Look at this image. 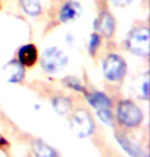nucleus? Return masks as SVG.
Segmentation results:
<instances>
[{"mask_svg":"<svg viewBox=\"0 0 150 157\" xmlns=\"http://www.w3.org/2000/svg\"><path fill=\"white\" fill-rule=\"evenodd\" d=\"M135 91L140 99L148 101L149 99V78L148 72L141 75L135 82Z\"/></svg>","mask_w":150,"mask_h":157,"instance_id":"nucleus-14","label":"nucleus"},{"mask_svg":"<svg viewBox=\"0 0 150 157\" xmlns=\"http://www.w3.org/2000/svg\"><path fill=\"white\" fill-rule=\"evenodd\" d=\"M150 32L146 26L134 27L129 32L125 40V48L137 57L147 59L149 57Z\"/></svg>","mask_w":150,"mask_h":157,"instance_id":"nucleus-1","label":"nucleus"},{"mask_svg":"<svg viewBox=\"0 0 150 157\" xmlns=\"http://www.w3.org/2000/svg\"><path fill=\"white\" fill-rule=\"evenodd\" d=\"M23 11L29 17H36L42 13V5L40 0H19Z\"/></svg>","mask_w":150,"mask_h":157,"instance_id":"nucleus-12","label":"nucleus"},{"mask_svg":"<svg viewBox=\"0 0 150 157\" xmlns=\"http://www.w3.org/2000/svg\"><path fill=\"white\" fill-rule=\"evenodd\" d=\"M32 147H33V153L36 157H58V154L54 148H52L43 141H35Z\"/></svg>","mask_w":150,"mask_h":157,"instance_id":"nucleus-15","label":"nucleus"},{"mask_svg":"<svg viewBox=\"0 0 150 157\" xmlns=\"http://www.w3.org/2000/svg\"><path fill=\"white\" fill-rule=\"evenodd\" d=\"M17 59L25 68L31 67L36 64V62L39 59V54H38V48L33 43H27L21 46L17 50Z\"/></svg>","mask_w":150,"mask_h":157,"instance_id":"nucleus-8","label":"nucleus"},{"mask_svg":"<svg viewBox=\"0 0 150 157\" xmlns=\"http://www.w3.org/2000/svg\"><path fill=\"white\" fill-rule=\"evenodd\" d=\"M116 115L119 122L128 127H136L143 120L141 109L131 100H123L119 102L116 109Z\"/></svg>","mask_w":150,"mask_h":157,"instance_id":"nucleus-4","label":"nucleus"},{"mask_svg":"<svg viewBox=\"0 0 150 157\" xmlns=\"http://www.w3.org/2000/svg\"><path fill=\"white\" fill-rule=\"evenodd\" d=\"M96 113L98 115V117L100 118V120L103 121L105 124H107V125H109V126L114 125L113 114H112V111H111V108L96 111Z\"/></svg>","mask_w":150,"mask_h":157,"instance_id":"nucleus-18","label":"nucleus"},{"mask_svg":"<svg viewBox=\"0 0 150 157\" xmlns=\"http://www.w3.org/2000/svg\"><path fill=\"white\" fill-rule=\"evenodd\" d=\"M52 105L54 107L55 111L61 116H65L71 111L72 109V102L71 100L63 96L55 97L52 101Z\"/></svg>","mask_w":150,"mask_h":157,"instance_id":"nucleus-13","label":"nucleus"},{"mask_svg":"<svg viewBox=\"0 0 150 157\" xmlns=\"http://www.w3.org/2000/svg\"><path fill=\"white\" fill-rule=\"evenodd\" d=\"M68 56L58 46L46 47L40 57L41 68L48 74H56L63 71L68 65Z\"/></svg>","mask_w":150,"mask_h":157,"instance_id":"nucleus-2","label":"nucleus"},{"mask_svg":"<svg viewBox=\"0 0 150 157\" xmlns=\"http://www.w3.org/2000/svg\"><path fill=\"white\" fill-rule=\"evenodd\" d=\"M63 82L66 86L72 88L73 90L79 91V93H85V87L74 76H66L65 78L63 79Z\"/></svg>","mask_w":150,"mask_h":157,"instance_id":"nucleus-17","label":"nucleus"},{"mask_svg":"<svg viewBox=\"0 0 150 157\" xmlns=\"http://www.w3.org/2000/svg\"><path fill=\"white\" fill-rule=\"evenodd\" d=\"M74 40H75L74 35H72L71 33L66 34V36H65V41L69 44V45H73V43H74Z\"/></svg>","mask_w":150,"mask_h":157,"instance_id":"nucleus-20","label":"nucleus"},{"mask_svg":"<svg viewBox=\"0 0 150 157\" xmlns=\"http://www.w3.org/2000/svg\"><path fill=\"white\" fill-rule=\"evenodd\" d=\"M87 103L90 104L96 111L103 109L111 108V101L104 93L101 91H92V93H84Z\"/></svg>","mask_w":150,"mask_h":157,"instance_id":"nucleus-10","label":"nucleus"},{"mask_svg":"<svg viewBox=\"0 0 150 157\" xmlns=\"http://www.w3.org/2000/svg\"><path fill=\"white\" fill-rule=\"evenodd\" d=\"M82 13V6L76 0H66L59 10L58 20L63 24L72 23Z\"/></svg>","mask_w":150,"mask_h":157,"instance_id":"nucleus-7","label":"nucleus"},{"mask_svg":"<svg viewBox=\"0 0 150 157\" xmlns=\"http://www.w3.org/2000/svg\"><path fill=\"white\" fill-rule=\"evenodd\" d=\"M70 128L79 138L90 136L94 129V121L90 114L84 109H78L70 120Z\"/></svg>","mask_w":150,"mask_h":157,"instance_id":"nucleus-5","label":"nucleus"},{"mask_svg":"<svg viewBox=\"0 0 150 157\" xmlns=\"http://www.w3.org/2000/svg\"><path fill=\"white\" fill-rule=\"evenodd\" d=\"M103 75L109 81H119L126 75L128 64L120 55L109 54L102 64Z\"/></svg>","mask_w":150,"mask_h":157,"instance_id":"nucleus-3","label":"nucleus"},{"mask_svg":"<svg viewBox=\"0 0 150 157\" xmlns=\"http://www.w3.org/2000/svg\"><path fill=\"white\" fill-rule=\"evenodd\" d=\"M2 142H3V139H2L1 137H0V145H1V144H3V143H2Z\"/></svg>","mask_w":150,"mask_h":157,"instance_id":"nucleus-21","label":"nucleus"},{"mask_svg":"<svg viewBox=\"0 0 150 157\" xmlns=\"http://www.w3.org/2000/svg\"><path fill=\"white\" fill-rule=\"evenodd\" d=\"M102 43V36L97 32L90 34V39H89V44H87V52L90 56H95L96 52H98Z\"/></svg>","mask_w":150,"mask_h":157,"instance_id":"nucleus-16","label":"nucleus"},{"mask_svg":"<svg viewBox=\"0 0 150 157\" xmlns=\"http://www.w3.org/2000/svg\"><path fill=\"white\" fill-rule=\"evenodd\" d=\"M134 0H109V2L115 7H126L132 4Z\"/></svg>","mask_w":150,"mask_h":157,"instance_id":"nucleus-19","label":"nucleus"},{"mask_svg":"<svg viewBox=\"0 0 150 157\" xmlns=\"http://www.w3.org/2000/svg\"><path fill=\"white\" fill-rule=\"evenodd\" d=\"M3 72L7 82L20 83L25 77L26 69L17 60H11L7 64H5L3 67Z\"/></svg>","mask_w":150,"mask_h":157,"instance_id":"nucleus-9","label":"nucleus"},{"mask_svg":"<svg viewBox=\"0 0 150 157\" xmlns=\"http://www.w3.org/2000/svg\"><path fill=\"white\" fill-rule=\"evenodd\" d=\"M115 138L122 149L128 154H130L132 157H148V154L144 152L143 149H141L137 144L133 143L123 134H116Z\"/></svg>","mask_w":150,"mask_h":157,"instance_id":"nucleus-11","label":"nucleus"},{"mask_svg":"<svg viewBox=\"0 0 150 157\" xmlns=\"http://www.w3.org/2000/svg\"><path fill=\"white\" fill-rule=\"evenodd\" d=\"M93 27L95 29V32L99 33L101 36L111 38L116 29L115 17L108 10H102L94 20Z\"/></svg>","mask_w":150,"mask_h":157,"instance_id":"nucleus-6","label":"nucleus"}]
</instances>
